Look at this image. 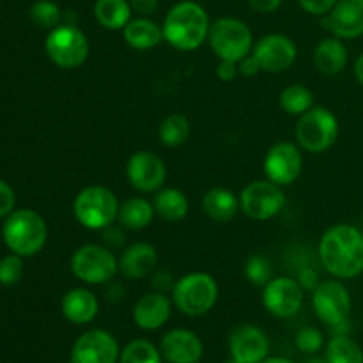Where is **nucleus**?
Here are the masks:
<instances>
[{
  "mask_svg": "<svg viewBox=\"0 0 363 363\" xmlns=\"http://www.w3.org/2000/svg\"><path fill=\"white\" fill-rule=\"evenodd\" d=\"M319 261L326 272L340 280L363 273V233L350 223H339L319 240Z\"/></svg>",
  "mask_w": 363,
  "mask_h": 363,
  "instance_id": "obj_1",
  "label": "nucleus"
},
{
  "mask_svg": "<svg viewBox=\"0 0 363 363\" xmlns=\"http://www.w3.org/2000/svg\"><path fill=\"white\" fill-rule=\"evenodd\" d=\"M209 16L204 7L191 0L176 4L162 25L163 39L181 52L197 50L209 35Z\"/></svg>",
  "mask_w": 363,
  "mask_h": 363,
  "instance_id": "obj_2",
  "label": "nucleus"
},
{
  "mask_svg": "<svg viewBox=\"0 0 363 363\" xmlns=\"http://www.w3.org/2000/svg\"><path fill=\"white\" fill-rule=\"evenodd\" d=\"M2 236L13 254L32 257L45 247L48 240V227L43 216L32 209H16L7 216Z\"/></svg>",
  "mask_w": 363,
  "mask_h": 363,
  "instance_id": "obj_3",
  "label": "nucleus"
},
{
  "mask_svg": "<svg viewBox=\"0 0 363 363\" xmlns=\"http://www.w3.org/2000/svg\"><path fill=\"white\" fill-rule=\"evenodd\" d=\"M218 284L208 273H188L172 287V303L190 318L204 315L218 300Z\"/></svg>",
  "mask_w": 363,
  "mask_h": 363,
  "instance_id": "obj_4",
  "label": "nucleus"
},
{
  "mask_svg": "<svg viewBox=\"0 0 363 363\" xmlns=\"http://www.w3.org/2000/svg\"><path fill=\"white\" fill-rule=\"evenodd\" d=\"M119 202L116 194L105 186H87L78 191L73 202L74 218L89 230H103L117 220Z\"/></svg>",
  "mask_w": 363,
  "mask_h": 363,
  "instance_id": "obj_5",
  "label": "nucleus"
},
{
  "mask_svg": "<svg viewBox=\"0 0 363 363\" xmlns=\"http://www.w3.org/2000/svg\"><path fill=\"white\" fill-rule=\"evenodd\" d=\"M209 46L220 60L240 62L254 48L252 30L238 18H218L209 27Z\"/></svg>",
  "mask_w": 363,
  "mask_h": 363,
  "instance_id": "obj_6",
  "label": "nucleus"
},
{
  "mask_svg": "<svg viewBox=\"0 0 363 363\" xmlns=\"http://www.w3.org/2000/svg\"><path fill=\"white\" fill-rule=\"evenodd\" d=\"M339 137V121L325 106H312L300 116L296 124V140L301 149L312 155L325 152Z\"/></svg>",
  "mask_w": 363,
  "mask_h": 363,
  "instance_id": "obj_7",
  "label": "nucleus"
},
{
  "mask_svg": "<svg viewBox=\"0 0 363 363\" xmlns=\"http://www.w3.org/2000/svg\"><path fill=\"white\" fill-rule=\"evenodd\" d=\"M50 60L62 69L80 67L89 57V39L84 32L71 23L52 28L45 41Z\"/></svg>",
  "mask_w": 363,
  "mask_h": 363,
  "instance_id": "obj_8",
  "label": "nucleus"
},
{
  "mask_svg": "<svg viewBox=\"0 0 363 363\" xmlns=\"http://www.w3.org/2000/svg\"><path fill=\"white\" fill-rule=\"evenodd\" d=\"M71 272L82 282L101 286L116 277L119 272V261L108 247L94 243L84 245L77 248L71 257Z\"/></svg>",
  "mask_w": 363,
  "mask_h": 363,
  "instance_id": "obj_9",
  "label": "nucleus"
},
{
  "mask_svg": "<svg viewBox=\"0 0 363 363\" xmlns=\"http://www.w3.org/2000/svg\"><path fill=\"white\" fill-rule=\"evenodd\" d=\"M286 206V194L282 186L273 181H254L247 184L240 195V208L248 218L264 220L275 218Z\"/></svg>",
  "mask_w": 363,
  "mask_h": 363,
  "instance_id": "obj_10",
  "label": "nucleus"
},
{
  "mask_svg": "<svg viewBox=\"0 0 363 363\" xmlns=\"http://www.w3.org/2000/svg\"><path fill=\"white\" fill-rule=\"evenodd\" d=\"M312 305L315 315L323 323L332 326L350 321L351 315V294L347 287L337 280H323L312 291Z\"/></svg>",
  "mask_w": 363,
  "mask_h": 363,
  "instance_id": "obj_11",
  "label": "nucleus"
},
{
  "mask_svg": "<svg viewBox=\"0 0 363 363\" xmlns=\"http://www.w3.org/2000/svg\"><path fill=\"white\" fill-rule=\"evenodd\" d=\"M303 287L296 279L279 277L262 287V305L275 318H293L303 305Z\"/></svg>",
  "mask_w": 363,
  "mask_h": 363,
  "instance_id": "obj_12",
  "label": "nucleus"
},
{
  "mask_svg": "<svg viewBox=\"0 0 363 363\" xmlns=\"http://www.w3.org/2000/svg\"><path fill=\"white\" fill-rule=\"evenodd\" d=\"M119 344L105 330H89L73 344L69 363H117Z\"/></svg>",
  "mask_w": 363,
  "mask_h": 363,
  "instance_id": "obj_13",
  "label": "nucleus"
},
{
  "mask_svg": "<svg viewBox=\"0 0 363 363\" xmlns=\"http://www.w3.org/2000/svg\"><path fill=\"white\" fill-rule=\"evenodd\" d=\"M303 167L300 147L291 142H277L269 147L264 158V174L269 181L287 186L298 179Z\"/></svg>",
  "mask_w": 363,
  "mask_h": 363,
  "instance_id": "obj_14",
  "label": "nucleus"
},
{
  "mask_svg": "<svg viewBox=\"0 0 363 363\" xmlns=\"http://www.w3.org/2000/svg\"><path fill=\"white\" fill-rule=\"evenodd\" d=\"M255 59L261 64L262 71L282 73L287 71L298 57V48L293 39L284 34H268L259 39L254 46Z\"/></svg>",
  "mask_w": 363,
  "mask_h": 363,
  "instance_id": "obj_15",
  "label": "nucleus"
},
{
  "mask_svg": "<svg viewBox=\"0 0 363 363\" xmlns=\"http://www.w3.org/2000/svg\"><path fill=\"white\" fill-rule=\"evenodd\" d=\"M128 179L135 190L152 194L163 186L167 179V167L160 156L149 151H138L128 160Z\"/></svg>",
  "mask_w": 363,
  "mask_h": 363,
  "instance_id": "obj_16",
  "label": "nucleus"
},
{
  "mask_svg": "<svg viewBox=\"0 0 363 363\" xmlns=\"http://www.w3.org/2000/svg\"><path fill=\"white\" fill-rule=\"evenodd\" d=\"M230 358L238 363H261L268 358L269 340L261 328L254 325H240L229 337Z\"/></svg>",
  "mask_w": 363,
  "mask_h": 363,
  "instance_id": "obj_17",
  "label": "nucleus"
},
{
  "mask_svg": "<svg viewBox=\"0 0 363 363\" xmlns=\"http://www.w3.org/2000/svg\"><path fill=\"white\" fill-rule=\"evenodd\" d=\"M326 30L339 39L363 35V0H339L321 20Z\"/></svg>",
  "mask_w": 363,
  "mask_h": 363,
  "instance_id": "obj_18",
  "label": "nucleus"
},
{
  "mask_svg": "<svg viewBox=\"0 0 363 363\" xmlns=\"http://www.w3.org/2000/svg\"><path fill=\"white\" fill-rule=\"evenodd\" d=\"M162 357L169 363H197L202 358V340L190 330L176 328L162 339Z\"/></svg>",
  "mask_w": 363,
  "mask_h": 363,
  "instance_id": "obj_19",
  "label": "nucleus"
},
{
  "mask_svg": "<svg viewBox=\"0 0 363 363\" xmlns=\"http://www.w3.org/2000/svg\"><path fill=\"white\" fill-rule=\"evenodd\" d=\"M172 303L169 298L162 293H147L135 303L133 307V321L135 325L145 332H155V330L165 326L170 319Z\"/></svg>",
  "mask_w": 363,
  "mask_h": 363,
  "instance_id": "obj_20",
  "label": "nucleus"
},
{
  "mask_svg": "<svg viewBox=\"0 0 363 363\" xmlns=\"http://www.w3.org/2000/svg\"><path fill=\"white\" fill-rule=\"evenodd\" d=\"M158 262L156 248L149 243H135L119 257V273L128 280L145 279Z\"/></svg>",
  "mask_w": 363,
  "mask_h": 363,
  "instance_id": "obj_21",
  "label": "nucleus"
},
{
  "mask_svg": "<svg viewBox=\"0 0 363 363\" xmlns=\"http://www.w3.org/2000/svg\"><path fill=\"white\" fill-rule=\"evenodd\" d=\"M62 314L73 325H87V323L94 321V318L99 312L98 298L94 293L84 287H77L64 294L62 298Z\"/></svg>",
  "mask_w": 363,
  "mask_h": 363,
  "instance_id": "obj_22",
  "label": "nucleus"
},
{
  "mask_svg": "<svg viewBox=\"0 0 363 363\" xmlns=\"http://www.w3.org/2000/svg\"><path fill=\"white\" fill-rule=\"evenodd\" d=\"M314 64L318 67L319 73L328 74H339L347 66V48L342 43V39L335 38H326L315 46L314 52Z\"/></svg>",
  "mask_w": 363,
  "mask_h": 363,
  "instance_id": "obj_23",
  "label": "nucleus"
},
{
  "mask_svg": "<svg viewBox=\"0 0 363 363\" xmlns=\"http://www.w3.org/2000/svg\"><path fill=\"white\" fill-rule=\"evenodd\" d=\"M202 208L209 218L218 223H225L240 211V199L225 188H213L206 191L202 199Z\"/></svg>",
  "mask_w": 363,
  "mask_h": 363,
  "instance_id": "obj_24",
  "label": "nucleus"
},
{
  "mask_svg": "<svg viewBox=\"0 0 363 363\" xmlns=\"http://www.w3.org/2000/svg\"><path fill=\"white\" fill-rule=\"evenodd\" d=\"M124 41L135 50H149L155 48L162 43L163 30L158 23L147 18H135L128 21L123 28Z\"/></svg>",
  "mask_w": 363,
  "mask_h": 363,
  "instance_id": "obj_25",
  "label": "nucleus"
},
{
  "mask_svg": "<svg viewBox=\"0 0 363 363\" xmlns=\"http://www.w3.org/2000/svg\"><path fill=\"white\" fill-rule=\"evenodd\" d=\"M155 206L144 197H131L119 206L117 222L130 230H142L155 218Z\"/></svg>",
  "mask_w": 363,
  "mask_h": 363,
  "instance_id": "obj_26",
  "label": "nucleus"
},
{
  "mask_svg": "<svg viewBox=\"0 0 363 363\" xmlns=\"http://www.w3.org/2000/svg\"><path fill=\"white\" fill-rule=\"evenodd\" d=\"M152 206H155L156 215L170 223L181 222L190 209L186 195L177 188H163L156 191Z\"/></svg>",
  "mask_w": 363,
  "mask_h": 363,
  "instance_id": "obj_27",
  "label": "nucleus"
},
{
  "mask_svg": "<svg viewBox=\"0 0 363 363\" xmlns=\"http://www.w3.org/2000/svg\"><path fill=\"white\" fill-rule=\"evenodd\" d=\"M94 16L101 27L123 30L131 20V6L128 0H96Z\"/></svg>",
  "mask_w": 363,
  "mask_h": 363,
  "instance_id": "obj_28",
  "label": "nucleus"
},
{
  "mask_svg": "<svg viewBox=\"0 0 363 363\" xmlns=\"http://www.w3.org/2000/svg\"><path fill=\"white\" fill-rule=\"evenodd\" d=\"M158 133L165 147H179L190 137V121L183 113H170L162 121Z\"/></svg>",
  "mask_w": 363,
  "mask_h": 363,
  "instance_id": "obj_29",
  "label": "nucleus"
},
{
  "mask_svg": "<svg viewBox=\"0 0 363 363\" xmlns=\"http://www.w3.org/2000/svg\"><path fill=\"white\" fill-rule=\"evenodd\" d=\"M328 363H363L362 347L347 335H333L326 346Z\"/></svg>",
  "mask_w": 363,
  "mask_h": 363,
  "instance_id": "obj_30",
  "label": "nucleus"
},
{
  "mask_svg": "<svg viewBox=\"0 0 363 363\" xmlns=\"http://www.w3.org/2000/svg\"><path fill=\"white\" fill-rule=\"evenodd\" d=\"M280 106L289 116H303L314 106V94L305 85H289L280 92Z\"/></svg>",
  "mask_w": 363,
  "mask_h": 363,
  "instance_id": "obj_31",
  "label": "nucleus"
},
{
  "mask_svg": "<svg viewBox=\"0 0 363 363\" xmlns=\"http://www.w3.org/2000/svg\"><path fill=\"white\" fill-rule=\"evenodd\" d=\"M119 363H162V351L149 340L137 339L121 351Z\"/></svg>",
  "mask_w": 363,
  "mask_h": 363,
  "instance_id": "obj_32",
  "label": "nucleus"
},
{
  "mask_svg": "<svg viewBox=\"0 0 363 363\" xmlns=\"http://www.w3.org/2000/svg\"><path fill=\"white\" fill-rule=\"evenodd\" d=\"M30 18L38 27L41 28H55L60 25L62 20V13H60L59 6L52 0H38L34 6L30 7Z\"/></svg>",
  "mask_w": 363,
  "mask_h": 363,
  "instance_id": "obj_33",
  "label": "nucleus"
},
{
  "mask_svg": "<svg viewBox=\"0 0 363 363\" xmlns=\"http://www.w3.org/2000/svg\"><path fill=\"white\" fill-rule=\"evenodd\" d=\"M245 277L254 286L264 287L272 280V264L264 255H252L245 264Z\"/></svg>",
  "mask_w": 363,
  "mask_h": 363,
  "instance_id": "obj_34",
  "label": "nucleus"
},
{
  "mask_svg": "<svg viewBox=\"0 0 363 363\" xmlns=\"http://www.w3.org/2000/svg\"><path fill=\"white\" fill-rule=\"evenodd\" d=\"M23 275V261L20 255L13 254L0 259V284L2 286H14L20 282Z\"/></svg>",
  "mask_w": 363,
  "mask_h": 363,
  "instance_id": "obj_35",
  "label": "nucleus"
},
{
  "mask_svg": "<svg viewBox=\"0 0 363 363\" xmlns=\"http://www.w3.org/2000/svg\"><path fill=\"white\" fill-rule=\"evenodd\" d=\"M325 346V337L318 328H303L296 335V347L305 354H315Z\"/></svg>",
  "mask_w": 363,
  "mask_h": 363,
  "instance_id": "obj_36",
  "label": "nucleus"
},
{
  "mask_svg": "<svg viewBox=\"0 0 363 363\" xmlns=\"http://www.w3.org/2000/svg\"><path fill=\"white\" fill-rule=\"evenodd\" d=\"M337 2L339 0H298V4L307 13L315 14V16H325V14H328Z\"/></svg>",
  "mask_w": 363,
  "mask_h": 363,
  "instance_id": "obj_37",
  "label": "nucleus"
},
{
  "mask_svg": "<svg viewBox=\"0 0 363 363\" xmlns=\"http://www.w3.org/2000/svg\"><path fill=\"white\" fill-rule=\"evenodd\" d=\"M14 191L6 181L0 179V216H9L14 209Z\"/></svg>",
  "mask_w": 363,
  "mask_h": 363,
  "instance_id": "obj_38",
  "label": "nucleus"
},
{
  "mask_svg": "<svg viewBox=\"0 0 363 363\" xmlns=\"http://www.w3.org/2000/svg\"><path fill=\"white\" fill-rule=\"evenodd\" d=\"M103 241H105L106 247L110 250H116V248H121L124 245V234L119 227L108 225L106 229H103Z\"/></svg>",
  "mask_w": 363,
  "mask_h": 363,
  "instance_id": "obj_39",
  "label": "nucleus"
},
{
  "mask_svg": "<svg viewBox=\"0 0 363 363\" xmlns=\"http://www.w3.org/2000/svg\"><path fill=\"white\" fill-rule=\"evenodd\" d=\"M240 74V67L238 62H230V60H220L218 67H216V77L222 82H234Z\"/></svg>",
  "mask_w": 363,
  "mask_h": 363,
  "instance_id": "obj_40",
  "label": "nucleus"
},
{
  "mask_svg": "<svg viewBox=\"0 0 363 363\" xmlns=\"http://www.w3.org/2000/svg\"><path fill=\"white\" fill-rule=\"evenodd\" d=\"M238 67H240V73L243 74V77H255V74H259L262 71L261 64L255 59L254 53H250V55H247L245 59H241L240 62H238Z\"/></svg>",
  "mask_w": 363,
  "mask_h": 363,
  "instance_id": "obj_41",
  "label": "nucleus"
},
{
  "mask_svg": "<svg viewBox=\"0 0 363 363\" xmlns=\"http://www.w3.org/2000/svg\"><path fill=\"white\" fill-rule=\"evenodd\" d=\"M131 6V11L142 14V16H149L158 7V0H128Z\"/></svg>",
  "mask_w": 363,
  "mask_h": 363,
  "instance_id": "obj_42",
  "label": "nucleus"
},
{
  "mask_svg": "<svg viewBox=\"0 0 363 363\" xmlns=\"http://www.w3.org/2000/svg\"><path fill=\"white\" fill-rule=\"evenodd\" d=\"M248 4L257 13H273V11L279 9L282 0H248Z\"/></svg>",
  "mask_w": 363,
  "mask_h": 363,
  "instance_id": "obj_43",
  "label": "nucleus"
},
{
  "mask_svg": "<svg viewBox=\"0 0 363 363\" xmlns=\"http://www.w3.org/2000/svg\"><path fill=\"white\" fill-rule=\"evenodd\" d=\"M298 282L301 284V287H307V289H315V286H318V275H315V272H312V269H303V272L300 273V277H298Z\"/></svg>",
  "mask_w": 363,
  "mask_h": 363,
  "instance_id": "obj_44",
  "label": "nucleus"
},
{
  "mask_svg": "<svg viewBox=\"0 0 363 363\" xmlns=\"http://www.w3.org/2000/svg\"><path fill=\"white\" fill-rule=\"evenodd\" d=\"M354 74H357V80L360 82V85L363 87V53L358 57L357 64H354Z\"/></svg>",
  "mask_w": 363,
  "mask_h": 363,
  "instance_id": "obj_45",
  "label": "nucleus"
},
{
  "mask_svg": "<svg viewBox=\"0 0 363 363\" xmlns=\"http://www.w3.org/2000/svg\"><path fill=\"white\" fill-rule=\"evenodd\" d=\"M261 363H293L287 358H280V357H272V358H264Z\"/></svg>",
  "mask_w": 363,
  "mask_h": 363,
  "instance_id": "obj_46",
  "label": "nucleus"
},
{
  "mask_svg": "<svg viewBox=\"0 0 363 363\" xmlns=\"http://www.w3.org/2000/svg\"><path fill=\"white\" fill-rule=\"evenodd\" d=\"M305 363H328L326 362V358L323 360V358H311V360H307Z\"/></svg>",
  "mask_w": 363,
  "mask_h": 363,
  "instance_id": "obj_47",
  "label": "nucleus"
},
{
  "mask_svg": "<svg viewBox=\"0 0 363 363\" xmlns=\"http://www.w3.org/2000/svg\"><path fill=\"white\" fill-rule=\"evenodd\" d=\"M225 363H238V362H236V360H233V358H230V360H227Z\"/></svg>",
  "mask_w": 363,
  "mask_h": 363,
  "instance_id": "obj_48",
  "label": "nucleus"
}]
</instances>
